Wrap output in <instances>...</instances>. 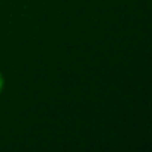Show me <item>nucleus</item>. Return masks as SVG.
<instances>
[{
  "instance_id": "1",
  "label": "nucleus",
  "mask_w": 152,
  "mask_h": 152,
  "mask_svg": "<svg viewBox=\"0 0 152 152\" xmlns=\"http://www.w3.org/2000/svg\"><path fill=\"white\" fill-rule=\"evenodd\" d=\"M3 87H5V78H3V75L0 73V93H2Z\"/></svg>"
}]
</instances>
